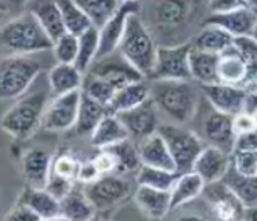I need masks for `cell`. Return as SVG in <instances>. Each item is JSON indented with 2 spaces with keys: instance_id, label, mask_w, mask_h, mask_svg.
Here are the masks:
<instances>
[{
  "instance_id": "1",
  "label": "cell",
  "mask_w": 257,
  "mask_h": 221,
  "mask_svg": "<svg viewBox=\"0 0 257 221\" xmlns=\"http://www.w3.org/2000/svg\"><path fill=\"white\" fill-rule=\"evenodd\" d=\"M50 87L42 88L20 98L0 119L3 132L17 140L32 137L42 126V118L49 101Z\"/></svg>"
},
{
  "instance_id": "2",
  "label": "cell",
  "mask_w": 257,
  "mask_h": 221,
  "mask_svg": "<svg viewBox=\"0 0 257 221\" xmlns=\"http://www.w3.org/2000/svg\"><path fill=\"white\" fill-rule=\"evenodd\" d=\"M157 44L140 18V13L132 14L127 18L117 51L143 76L150 79L157 60Z\"/></svg>"
},
{
  "instance_id": "3",
  "label": "cell",
  "mask_w": 257,
  "mask_h": 221,
  "mask_svg": "<svg viewBox=\"0 0 257 221\" xmlns=\"http://www.w3.org/2000/svg\"><path fill=\"white\" fill-rule=\"evenodd\" d=\"M0 44L14 54H34L53 49V40L29 11L0 27Z\"/></svg>"
},
{
  "instance_id": "4",
  "label": "cell",
  "mask_w": 257,
  "mask_h": 221,
  "mask_svg": "<svg viewBox=\"0 0 257 221\" xmlns=\"http://www.w3.org/2000/svg\"><path fill=\"white\" fill-rule=\"evenodd\" d=\"M150 97L177 123L190 122L195 115L198 95L190 80H152Z\"/></svg>"
},
{
  "instance_id": "5",
  "label": "cell",
  "mask_w": 257,
  "mask_h": 221,
  "mask_svg": "<svg viewBox=\"0 0 257 221\" xmlns=\"http://www.w3.org/2000/svg\"><path fill=\"white\" fill-rule=\"evenodd\" d=\"M42 72V64L25 54L0 60V99L21 97Z\"/></svg>"
},
{
  "instance_id": "6",
  "label": "cell",
  "mask_w": 257,
  "mask_h": 221,
  "mask_svg": "<svg viewBox=\"0 0 257 221\" xmlns=\"http://www.w3.org/2000/svg\"><path fill=\"white\" fill-rule=\"evenodd\" d=\"M158 133L168 144L176 165V171L181 174L192 170L198 155L205 148L201 138L194 132L176 125H162L158 127Z\"/></svg>"
},
{
  "instance_id": "7",
  "label": "cell",
  "mask_w": 257,
  "mask_h": 221,
  "mask_svg": "<svg viewBox=\"0 0 257 221\" xmlns=\"http://www.w3.org/2000/svg\"><path fill=\"white\" fill-rule=\"evenodd\" d=\"M192 43L159 46L151 80H191L188 57Z\"/></svg>"
},
{
  "instance_id": "8",
  "label": "cell",
  "mask_w": 257,
  "mask_h": 221,
  "mask_svg": "<svg viewBox=\"0 0 257 221\" xmlns=\"http://www.w3.org/2000/svg\"><path fill=\"white\" fill-rule=\"evenodd\" d=\"M80 88L56 95L47 104L42 118V127L49 132H65L75 126L78 118Z\"/></svg>"
},
{
  "instance_id": "9",
  "label": "cell",
  "mask_w": 257,
  "mask_h": 221,
  "mask_svg": "<svg viewBox=\"0 0 257 221\" xmlns=\"http://www.w3.org/2000/svg\"><path fill=\"white\" fill-rule=\"evenodd\" d=\"M84 192L97 210H104L120 203L132 192V184L123 177L102 174L95 181L86 184Z\"/></svg>"
},
{
  "instance_id": "10",
  "label": "cell",
  "mask_w": 257,
  "mask_h": 221,
  "mask_svg": "<svg viewBox=\"0 0 257 221\" xmlns=\"http://www.w3.org/2000/svg\"><path fill=\"white\" fill-rule=\"evenodd\" d=\"M141 5L140 2H120L117 10L112 14L108 21L98 29L100 33V47L97 60L113 54L117 51L120 39L126 28L127 18L135 13H140Z\"/></svg>"
},
{
  "instance_id": "11",
  "label": "cell",
  "mask_w": 257,
  "mask_h": 221,
  "mask_svg": "<svg viewBox=\"0 0 257 221\" xmlns=\"http://www.w3.org/2000/svg\"><path fill=\"white\" fill-rule=\"evenodd\" d=\"M87 73L104 79L116 90L127 86L128 83L146 79L135 66L130 65L127 61L123 58L119 51L117 54L115 51L113 54L95 60Z\"/></svg>"
},
{
  "instance_id": "12",
  "label": "cell",
  "mask_w": 257,
  "mask_h": 221,
  "mask_svg": "<svg viewBox=\"0 0 257 221\" xmlns=\"http://www.w3.org/2000/svg\"><path fill=\"white\" fill-rule=\"evenodd\" d=\"M202 195L206 200L214 215L220 220H242L245 214V206L236 198L223 180L205 184Z\"/></svg>"
},
{
  "instance_id": "13",
  "label": "cell",
  "mask_w": 257,
  "mask_h": 221,
  "mask_svg": "<svg viewBox=\"0 0 257 221\" xmlns=\"http://www.w3.org/2000/svg\"><path fill=\"white\" fill-rule=\"evenodd\" d=\"M157 109V105L150 97L139 106L116 114V116L127 129L128 136L143 141L144 138L150 137L158 132L159 125H158Z\"/></svg>"
},
{
  "instance_id": "14",
  "label": "cell",
  "mask_w": 257,
  "mask_h": 221,
  "mask_svg": "<svg viewBox=\"0 0 257 221\" xmlns=\"http://www.w3.org/2000/svg\"><path fill=\"white\" fill-rule=\"evenodd\" d=\"M203 94L207 101L213 105L214 111L223 112L227 115H238L243 112V105L247 90L227 83H212L202 84Z\"/></svg>"
},
{
  "instance_id": "15",
  "label": "cell",
  "mask_w": 257,
  "mask_h": 221,
  "mask_svg": "<svg viewBox=\"0 0 257 221\" xmlns=\"http://www.w3.org/2000/svg\"><path fill=\"white\" fill-rule=\"evenodd\" d=\"M257 21V11L251 7H240L236 10L225 11V13H210L206 17L203 25H216L224 31L236 36H247L251 35L253 28Z\"/></svg>"
},
{
  "instance_id": "16",
  "label": "cell",
  "mask_w": 257,
  "mask_h": 221,
  "mask_svg": "<svg viewBox=\"0 0 257 221\" xmlns=\"http://www.w3.org/2000/svg\"><path fill=\"white\" fill-rule=\"evenodd\" d=\"M231 165V156L216 145H209L198 155L192 170L203 178L205 184L223 180Z\"/></svg>"
},
{
  "instance_id": "17",
  "label": "cell",
  "mask_w": 257,
  "mask_h": 221,
  "mask_svg": "<svg viewBox=\"0 0 257 221\" xmlns=\"http://www.w3.org/2000/svg\"><path fill=\"white\" fill-rule=\"evenodd\" d=\"M232 121H234L232 115L214 111L207 116L203 125V133L212 145H216L229 155L234 151L235 138H236Z\"/></svg>"
},
{
  "instance_id": "18",
  "label": "cell",
  "mask_w": 257,
  "mask_h": 221,
  "mask_svg": "<svg viewBox=\"0 0 257 221\" xmlns=\"http://www.w3.org/2000/svg\"><path fill=\"white\" fill-rule=\"evenodd\" d=\"M50 154L43 148H31L23 156V170L27 185L46 188L51 173Z\"/></svg>"
},
{
  "instance_id": "19",
  "label": "cell",
  "mask_w": 257,
  "mask_h": 221,
  "mask_svg": "<svg viewBox=\"0 0 257 221\" xmlns=\"http://www.w3.org/2000/svg\"><path fill=\"white\" fill-rule=\"evenodd\" d=\"M27 6L53 42L67 32L57 0H29Z\"/></svg>"
},
{
  "instance_id": "20",
  "label": "cell",
  "mask_w": 257,
  "mask_h": 221,
  "mask_svg": "<svg viewBox=\"0 0 257 221\" xmlns=\"http://www.w3.org/2000/svg\"><path fill=\"white\" fill-rule=\"evenodd\" d=\"M18 202L28 204L35 213H38L40 220H61L62 218L60 200L56 196H53L46 188H34L27 185Z\"/></svg>"
},
{
  "instance_id": "21",
  "label": "cell",
  "mask_w": 257,
  "mask_h": 221,
  "mask_svg": "<svg viewBox=\"0 0 257 221\" xmlns=\"http://www.w3.org/2000/svg\"><path fill=\"white\" fill-rule=\"evenodd\" d=\"M135 202L150 218L161 220L170 211V191L139 185L135 193Z\"/></svg>"
},
{
  "instance_id": "22",
  "label": "cell",
  "mask_w": 257,
  "mask_h": 221,
  "mask_svg": "<svg viewBox=\"0 0 257 221\" xmlns=\"http://www.w3.org/2000/svg\"><path fill=\"white\" fill-rule=\"evenodd\" d=\"M139 155H140L141 165L176 171V165L168 148V144L165 143L162 136L158 132L141 141L139 147Z\"/></svg>"
},
{
  "instance_id": "23",
  "label": "cell",
  "mask_w": 257,
  "mask_h": 221,
  "mask_svg": "<svg viewBox=\"0 0 257 221\" xmlns=\"http://www.w3.org/2000/svg\"><path fill=\"white\" fill-rule=\"evenodd\" d=\"M128 132L115 114H106L90 134L91 145L95 148H108L117 143L128 140Z\"/></svg>"
},
{
  "instance_id": "24",
  "label": "cell",
  "mask_w": 257,
  "mask_h": 221,
  "mask_svg": "<svg viewBox=\"0 0 257 221\" xmlns=\"http://www.w3.org/2000/svg\"><path fill=\"white\" fill-rule=\"evenodd\" d=\"M205 181L194 170L181 173L170 189V210H176L201 196Z\"/></svg>"
},
{
  "instance_id": "25",
  "label": "cell",
  "mask_w": 257,
  "mask_h": 221,
  "mask_svg": "<svg viewBox=\"0 0 257 221\" xmlns=\"http://www.w3.org/2000/svg\"><path fill=\"white\" fill-rule=\"evenodd\" d=\"M190 14L188 0H157L154 17L158 27L163 31H173L181 27Z\"/></svg>"
},
{
  "instance_id": "26",
  "label": "cell",
  "mask_w": 257,
  "mask_h": 221,
  "mask_svg": "<svg viewBox=\"0 0 257 221\" xmlns=\"http://www.w3.org/2000/svg\"><path fill=\"white\" fill-rule=\"evenodd\" d=\"M247 69H249V64L238 54L234 46H231L227 51L220 54L218 58V83H227L242 87L247 76Z\"/></svg>"
},
{
  "instance_id": "27",
  "label": "cell",
  "mask_w": 257,
  "mask_h": 221,
  "mask_svg": "<svg viewBox=\"0 0 257 221\" xmlns=\"http://www.w3.org/2000/svg\"><path fill=\"white\" fill-rule=\"evenodd\" d=\"M47 80L51 93L54 95H60L82 87L83 73L79 71L75 64L57 62L56 65L51 66V69L47 73Z\"/></svg>"
},
{
  "instance_id": "28",
  "label": "cell",
  "mask_w": 257,
  "mask_h": 221,
  "mask_svg": "<svg viewBox=\"0 0 257 221\" xmlns=\"http://www.w3.org/2000/svg\"><path fill=\"white\" fill-rule=\"evenodd\" d=\"M150 98V86L143 80L128 83L127 86L116 90L113 98L108 105L109 114H120L124 111L133 109Z\"/></svg>"
},
{
  "instance_id": "29",
  "label": "cell",
  "mask_w": 257,
  "mask_h": 221,
  "mask_svg": "<svg viewBox=\"0 0 257 221\" xmlns=\"http://www.w3.org/2000/svg\"><path fill=\"white\" fill-rule=\"evenodd\" d=\"M220 54L206 53L198 49H191L188 57L191 79H194L201 84H212L218 83L217 65Z\"/></svg>"
},
{
  "instance_id": "30",
  "label": "cell",
  "mask_w": 257,
  "mask_h": 221,
  "mask_svg": "<svg viewBox=\"0 0 257 221\" xmlns=\"http://www.w3.org/2000/svg\"><path fill=\"white\" fill-rule=\"evenodd\" d=\"M109 114L108 106L97 102L95 99L90 98L89 95L80 90V102H79V111L78 118H76V123H75V132L78 136H87L91 134L95 126L98 125V122Z\"/></svg>"
},
{
  "instance_id": "31",
  "label": "cell",
  "mask_w": 257,
  "mask_h": 221,
  "mask_svg": "<svg viewBox=\"0 0 257 221\" xmlns=\"http://www.w3.org/2000/svg\"><path fill=\"white\" fill-rule=\"evenodd\" d=\"M61 204V214L64 220H91L95 215L94 204L90 202L84 189H72L60 200Z\"/></svg>"
},
{
  "instance_id": "32",
  "label": "cell",
  "mask_w": 257,
  "mask_h": 221,
  "mask_svg": "<svg viewBox=\"0 0 257 221\" xmlns=\"http://www.w3.org/2000/svg\"><path fill=\"white\" fill-rule=\"evenodd\" d=\"M192 47L213 54H223L232 46L234 36L216 25H205L195 36Z\"/></svg>"
},
{
  "instance_id": "33",
  "label": "cell",
  "mask_w": 257,
  "mask_h": 221,
  "mask_svg": "<svg viewBox=\"0 0 257 221\" xmlns=\"http://www.w3.org/2000/svg\"><path fill=\"white\" fill-rule=\"evenodd\" d=\"M223 182L236 195L245 209L257 204V176H243L229 165Z\"/></svg>"
},
{
  "instance_id": "34",
  "label": "cell",
  "mask_w": 257,
  "mask_h": 221,
  "mask_svg": "<svg viewBox=\"0 0 257 221\" xmlns=\"http://www.w3.org/2000/svg\"><path fill=\"white\" fill-rule=\"evenodd\" d=\"M78 40V57L75 61V66L82 73H87L91 65L94 64V61L97 60V54H98V47H100L98 28H89L86 32L79 35Z\"/></svg>"
},
{
  "instance_id": "35",
  "label": "cell",
  "mask_w": 257,
  "mask_h": 221,
  "mask_svg": "<svg viewBox=\"0 0 257 221\" xmlns=\"http://www.w3.org/2000/svg\"><path fill=\"white\" fill-rule=\"evenodd\" d=\"M80 10L87 16L93 27L100 29L120 5L119 0H73Z\"/></svg>"
},
{
  "instance_id": "36",
  "label": "cell",
  "mask_w": 257,
  "mask_h": 221,
  "mask_svg": "<svg viewBox=\"0 0 257 221\" xmlns=\"http://www.w3.org/2000/svg\"><path fill=\"white\" fill-rule=\"evenodd\" d=\"M57 5L60 7L64 27L68 33L79 36L93 27L87 16L79 9L73 0H57Z\"/></svg>"
},
{
  "instance_id": "37",
  "label": "cell",
  "mask_w": 257,
  "mask_h": 221,
  "mask_svg": "<svg viewBox=\"0 0 257 221\" xmlns=\"http://www.w3.org/2000/svg\"><path fill=\"white\" fill-rule=\"evenodd\" d=\"M179 173L172 170H165L154 166L141 165L137 173V184L147 185V187L158 188V189H166L170 191L173 187L174 181L177 180Z\"/></svg>"
},
{
  "instance_id": "38",
  "label": "cell",
  "mask_w": 257,
  "mask_h": 221,
  "mask_svg": "<svg viewBox=\"0 0 257 221\" xmlns=\"http://www.w3.org/2000/svg\"><path fill=\"white\" fill-rule=\"evenodd\" d=\"M106 149H109L116 159V171L115 173L117 174H126V173H132V171L140 169L141 160L139 149H136L128 140L108 147Z\"/></svg>"
},
{
  "instance_id": "39",
  "label": "cell",
  "mask_w": 257,
  "mask_h": 221,
  "mask_svg": "<svg viewBox=\"0 0 257 221\" xmlns=\"http://www.w3.org/2000/svg\"><path fill=\"white\" fill-rule=\"evenodd\" d=\"M80 90L86 95H89L90 98L95 99L97 102L106 105V106L109 105L113 95L116 93V88L111 86L106 80L95 76V75H91V73H87L86 79L83 77V83H82Z\"/></svg>"
},
{
  "instance_id": "40",
  "label": "cell",
  "mask_w": 257,
  "mask_h": 221,
  "mask_svg": "<svg viewBox=\"0 0 257 221\" xmlns=\"http://www.w3.org/2000/svg\"><path fill=\"white\" fill-rule=\"evenodd\" d=\"M79 40L78 36L65 32L53 42V51L57 62L62 64H75L78 57Z\"/></svg>"
},
{
  "instance_id": "41",
  "label": "cell",
  "mask_w": 257,
  "mask_h": 221,
  "mask_svg": "<svg viewBox=\"0 0 257 221\" xmlns=\"http://www.w3.org/2000/svg\"><path fill=\"white\" fill-rule=\"evenodd\" d=\"M80 167V162L69 154H61L57 156L51 163V173L56 176L69 180V181H78V173Z\"/></svg>"
},
{
  "instance_id": "42",
  "label": "cell",
  "mask_w": 257,
  "mask_h": 221,
  "mask_svg": "<svg viewBox=\"0 0 257 221\" xmlns=\"http://www.w3.org/2000/svg\"><path fill=\"white\" fill-rule=\"evenodd\" d=\"M231 165L239 174L257 176V151H232Z\"/></svg>"
},
{
  "instance_id": "43",
  "label": "cell",
  "mask_w": 257,
  "mask_h": 221,
  "mask_svg": "<svg viewBox=\"0 0 257 221\" xmlns=\"http://www.w3.org/2000/svg\"><path fill=\"white\" fill-rule=\"evenodd\" d=\"M232 46L247 64H257V40L251 35L236 36Z\"/></svg>"
},
{
  "instance_id": "44",
  "label": "cell",
  "mask_w": 257,
  "mask_h": 221,
  "mask_svg": "<svg viewBox=\"0 0 257 221\" xmlns=\"http://www.w3.org/2000/svg\"><path fill=\"white\" fill-rule=\"evenodd\" d=\"M73 185H75V182L69 181V180H65V178H61V177H58L56 176V174L50 173V177H49V181H47L46 189H47L53 196H56L58 200H61V199L72 189Z\"/></svg>"
},
{
  "instance_id": "45",
  "label": "cell",
  "mask_w": 257,
  "mask_h": 221,
  "mask_svg": "<svg viewBox=\"0 0 257 221\" xmlns=\"http://www.w3.org/2000/svg\"><path fill=\"white\" fill-rule=\"evenodd\" d=\"M97 170L102 174H111L116 171V159L109 149H101V152L95 158H93Z\"/></svg>"
},
{
  "instance_id": "46",
  "label": "cell",
  "mask_w": 257,
  "mask_h": 221,
  "mask_svg": "<svg viewBox=\"0 0 257 221\" xmlns=\"http://www.w3.org/2000/svg\"><path fill=\"white\" fill-rule=\"evenodd\" d=\"M6 220H12V221H17V220H23V221H32V220H40V217L38 215V213H35L34 210L29 207L28 204L21 203L18 202L14 207H13L6 215H5Z\"/></svg>"
},
{
  "instance_id": "47",
  "label": "cell",
  "mask_w": 257,
  "mask_h": 221,
  "mask_svg": "<svg viewBox=\"0 0 257 221\" xmlns=\"http://www.w3.org/2000/svg\"><path fill=\"white\" fill-rule=\"evenodd\" d=\"M234 151H257V129L238 134L235 138Z\"/></svg>"
},
{
  "instance_id": "48",
  "label": "cell",
  "mask_w": 257,
  "mask_h": 221,
  "mask_svg": "<svg viewBox=\"0 0 257 221\" xmlns=\"http://www.w3.org/2000/svg\"><path fill=\"white\" fill-rule=\"evenodd\" d=\"M246 6H247L246 0H209L207 9L210 13H225Z\"/></svg>"
},
{
  "instance_id": "49",
  "label": "cell",
  "mask_w": 257,
  "mask_h": 221,
  "mask_svg": "<svg viewBox=\"0 0 257 221\" xmlns=\"http://www.w3.org/2000/svg\"><path fill=\"white\" fill-rule=\"evenodd\" d=\"M100 176L101 174L98 173V170H97V167H95L93 159L80 163V167H79L78 173V181L83 182V184H90V182L95 181Z\"/></svg>"
},
{
  "instance_id": "50",
  "label": "cell",
  "mask_w": 257,
  "mask_h": 221,
  "mask_svg": "<svg viewBox=\"0 0 257 221\" xmlns=\"http://www.w3.org/2000/svg\"><path fill=\"white\" fill-rule=\"evenodd\" d=\"M232 126H234L235 134H242V133H247L257 129L254 126V122L251 119V116L246 112H239L238 115L234 116V121H232Z\"/></svg>"
},
{
  "instance_id": "51",
  "label": "cell",
  "mask_w": 257,
  "mask_h": 221,
  "mask_svg": "<svg viewBox=\"0 0 257 221\" xmlns=\"http://www.w3.org/2000/svg\"><path fill=\"white\" fill-rule=\"evenodd\" d=\"M243 88L249 90H256L257 88V64H249V69H247V76L243 83Z\"/></svg>"
},
{
  "instance_id": "52",
  "label": "cell",
  "mask_w": 257,
  "mask_h": 221,
  "mask_svg": "<svg viewBox=\"0 0 257 221\" xmlns=\"http://www.w3.org/2000/svg\"><path fill=\"white\" fill-rule=\"evenodd\" d=\"M257 111V88L256 90H249L246 94L245 105H243V112L251 114Z\"/></svg>"
},
{
  "instance_id": "53",
  "label": "cell",
  "mask_w": 257,
  "mask_h": 221,
  "mask_svg": "<svg viewBox=\"0 0 257 221\" xmlns=\"http://www.w3.org/2000/svg\"><path fill=\"white\" fill-rule=\"evenodd\" d=\"M245 220H254L257 221V204L256 206H251L245 209V214H243Z\"/></svg>"
},
{
  "instance_id": "54",
  "label": "cell",
  "mask_w": 257,
  "mask_h": 221,
  "mask_svg": "<svg viewBox=\"0 0 257 221\" xmlns=\"http://www.w3.org/2000/svg\"><path fill=\"white\" fill-rule=\"evenodd\" d=\"M2 2L7 6V9H10V7H23L29 0H2Z\"/></svg>"
},
{
  "instance_id": "55",
  "label": "cell",
  "mask_w": 257,
  "mask_h": 221,
  "mask_svg": "<svg viewBox=\"0 0 257 221\" xmlns=\"http://www.w3.org/2000/svg\"><path fill=\"white\" fill-rule=\"evenodd\" d=\"M246 3L249 7H251L253 10L257 11V0H246Z\"/></svg>"
},
{
  "instance_id": "56",
  "label": "cell",
  "mask_w": 257,
  "mask_h": 221,
  "mask_svg": "<svg viewBox=\"0 0 257 221\" xmlns=\"http://www.w3.org/2000/svg\"><path fill=\"white\" fill-rule=\"evenodd\" d=\"M249 115L251 116V119H253V122H254V126L257 127V111L251 112V114H249Z\"/></svg>"
},
{
  "instance_id": "57",
  "label": "cell",
  "mask_w": 257,
  "mask_h": 221,
  "mask_svg": "<svg viewBox=\"0 0 257 221\" xmlns=\"http://www.w3.org/2000/svg\"><path fill=\"white\" fill-rule=\"evenodd\" d=\"M251 36L256 39L257 40V21H256V25H254V28H253V32H251Z\"/></svg>"
},
{
  "instance_id": "58",
  "label": "cell",
  "mask_w": 257,
  "mask_h": 221,
  "mask_svg": "<svg viewBox=\"0 0 257 221\" xmlns=\"http://www.w3.org/2000/svg\"><path fill=\"white\" fill-rule=\"evenodd\" d=\"M0 10H3V11H7V10H9V9H7V6L5 5V3H3L2 0H0Z\"/></svg>"
},
{
  "instance_id": "59",
  "label": "cell",
  "mask_w": 257,
  "mask_h": 221,
  "mask_svg": "<svg viewBox=\"0 0 257 221\" xmlns=\"http://www.w3.org/2000/svg\"><path fill=\"white\" fill-rule=\"evenodd\" d=\"M5 14H6V11L0 10V22L3 21V18H5Z\"/></svg>"
},
{
  "instance_id": "60",
  "label": "cell",
  "mask_w": 257,
  "mask_h": 221,
  "mask_svg": "<svg viewBox=\"0 0 257 221\" xmlns=\"http://www.w3.org/2000/svg\"><path fill=\"white\" fill-rule=\"evenodd\" d=\"M119 2H139V0H119Z\"/></svg>"
}]
</instances>
